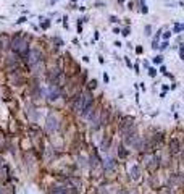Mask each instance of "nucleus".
<instances>
[{"mask_svg": "<svg viewBox=\"0 0 184 194\" xmlns=\"http://www.w3.org/2000/svg\"><path fill=\"white\" fill-rule=\"evenodd\" d=\"M42 58H44V55H42L40 50L37 49H31L29 52H27V63L31 65V67H36V65H39Z\"/></svg>", "mask_w": 184, "mask_h": 194, "instance_id": "4", "label": "nucleus"}, {"mask_svg": "<svg viewBox=\"0 0 184 194\" xmlns=\"http://www.w3.org/2000/svg\"><path fill=\"white\" fill-rule=\"evenodd\" d=\"M10 45H11L13 52H16V54H26V52H29V41L23 34L16 36L15 41H13Z\"/></svg>", "mask_w": 184, "mask_h": 194, "instance_id": "2", "label": "nucleus"}, {"mask_svg": "<svg viewBox=\"0 0 184 194\" xmlns=\"http://www.w3.org/2000/svg\"><path fill=\"white\" fill-rule=\"evenodd\" d=\"M3 191H5V188H2V186H0V194H3Z\"/></svg>", "mask_w": 184, "mask_h": 194, "instance_id": "9", "label": "nucleus"}, {"mask_svg": "<svg viewBox=\"0 0 184 194\" xmlns=\"http://www.w3.org/2000/svg\"><path fill=\"white\" fill-rule=\"evenodd\" d=\"M137 173H139V170H137V167H134V168H133V176H134V178H137V176H139Z\"/></svg>", "mask_w": 184, "mask_h": 194, "instance_id": "8", "label": "nucleus"}, {"mask_svg": "<svg viewBox=\"0 0 184 194\" xmlns=\"http://www.w3.org/2000/svg\"><path fill=\"white\" fill-rule=\"evenodd\" d=\"M50 194H74V191L65 186H55V188H52Z\"/></svg>", "mask_w": 184, "mask_h": 194, "instance_id": "5", "label": "nucleus"}, {"mask_svg": "<svg viewBox=\"0 0 184 194\" xmlns=\"http://www.w3.org/2000/svg\"><path fill=\"white\" fill-rule=\"evenodd\" d=\"M171 150H173V152H176V150H179V143H176V141H173V143H171Z\"/></svg>", "mask_w": 184, "mask_h": 194, "instance_id": "7", "label": "nucleus"}, {"mask_svg": "<svg viewBox=\"0 0 184 194\" xmlns=\"http://www.w3.org/2000/svg\"><path fill=\"white\" fill-rule=\"evenodd\" d=\"M2 162H3V160H2V157H0V167H2Z\"/></svg>", "mask_w": 184, "mask_h": 194, "instance_id": "10", "label": "nucleus"}, {"mask_svg": "<svg viewBox=\"0 0 184 194\" xmlns=\"http://www.w3.org/2000/svg\"><path fill=\"white\" fill-rule=\"evenodd\" d=\"M0 136H2V131H0Z\"/></svg>", "mask_w": 184, "mask_h": 194, "instance_id": "11", "label": "nucleus"}, {"mask_svg": "<svg viewBox=\"0 0 184 194\" xmlns=\"http://www.w3.org/2000/svg\"><path fill=\"white\" fill-rule=\"evenodd\" d=\"M120 131H121V134L124 136H131V134H136V125L133 123V120L131 118H124L123 120V123L120 125Z\"/></svg>", "mask_w": 184, "mask_h": 194, "instance_id": "3", "label": "nucleus"}, {"mask_svg": "<svg viewBox=\"0 0 184 194\" xmlns=\"http://www.w3.org/2000/svg\"><path fill=\"white\" fill-rule=\"evenodd\" d=\"M92 105V96H91V92H81V94H78L76 97H74V100H73V108L76 112L79 113H82L86 108H89Z\"/></svg>", "mask_w": 184, "mask_h": 194, "instance_id": "1", "label": "nucleus"}, {"mask_svg": "<svg viewBox=\"0 0 184 194\" xmlns=\"http://www.w3.org/2000/svg\"><path fill=\"white\" fill-rule=\"evenodd\" d=\"M58 128V121L55 120V117L53 115H49V120H47V130H50V131H53Z\"/></svg>", "mask_w": 184, "mask_h": 194, "instance_id": "6", "label": "nucleus"}]
</instances>
